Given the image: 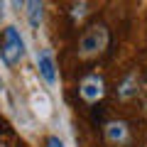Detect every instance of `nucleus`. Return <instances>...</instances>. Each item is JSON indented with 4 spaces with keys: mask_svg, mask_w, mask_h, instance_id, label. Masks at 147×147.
<instances>
[{
    "mask_svg": "<svg viewBox=\"0 0 147 147\" xmlns=\"http://www.w3.org/2000/svg\"><path fill=\"white\" fill-rule=\"evenodd\" d=\"M0 57L7 66H17L27 57V42L22 37V30L17 25L3 27V42H0Z\"/></svg>",
    "mask_w": 147,
    "mask_h": 147,
    "instance_id": "obj_1",
    "label": "nucleus"
},
{
    "mask_svg": "<svg viewBox=\"0 0 147 147\" xmlns=\"http://www.w3.org/2000/svg\"><path fill=\"white\" fill-rule=\"evenodd\" d=\"M108 42H110L108 27L105 25H91L79 39V57L81 59L98 57V54H103L108 49Z\"/></svg>",
    "mask_w": 147,
    "mask_h": 147,
    "instance_id": "obj_2",
    "label": "nucleus"
},
{
    "mask_svg": "<svg viewBox=\"0 0 147 147\" xmlns=\"http://www.w3.org/2000/svg\"><path fill=\"white\" fill-rule=\"evenodd\" d=\"M37 74L47 88L59 86V66H57V57H54L52 47H42L37 52Z\"/></svg>",
    "mask_w": 147,
    "mask_h": 147,
    "instance_id": "obj_3",
    "label": "nucleus"
},
{
    "mask_svg": "<svg viewBox=\"0 0 147 147\" xmlns=\"http://www.w3.org/2000/svg\"><path fill=\"white\" fill-rule=\"evenodd\" d=\"M79 96H81V100L88 103V105L98 103V100L105 96L103 76H100V74H86L84 79H81V84H79Z\"/></svg>",
    "mask_w": 147,
    "mask_h": 147,
    "instance_id": "obj_4",
    "label": "nucleus"
},
{
    "mask_svg": "<svg viewBox=\"0 0 147 147\" xmlns=\"http://www.w3.org/2000/svg\"><path fill=\"white\" fill-rule=\"evenodd\" d=\"M30 108L32 113H34L39 120H49V118L54 115V103H52V96L47 93V91L37 88L30 93Z\"/></svg>",
    "mask_w": 147,
    "mask_h": 147,
    "instance_id": "obj_5",
    "label": "nucleus"
},
{
    "mask_svg": "<svg viewBox=\"0 0 147 147\" xmlns=\"http://www.w3.org/2000/svg\"><path fill=\"white\" fill-rule=\"evenodd\" d=\"M103 135L110 145H127L130 142V127H127L125 120H110L105 123Z\"/></svg>",
    "mask_w": 147,
    "mask_h": 147,
    "instance_id": "obj_6",
    "label": "nucleus"
},
{
    "mask_svg": "<svg viewBox=\"0 0 147 147\" xmlns=\"http://www.w3.org/2000/svg\"><path fill=\"white\" fill-rule=\"evenodd\" d=\"M22 7H25L27 25L32 30H39L44 25V3H39V0H27V3H22Z\"/></svg>",
    "mask_w": 147,
    "mask_h": 147,
    "instance_id": "obj_7",
    "label": "nucleus"
},
{
    "mask_svg": "<svg viewBox=\"0 0 147 147\" xmlns=\"http://www.w3.org/2000/svg\"><path fill=\"white\" fill-rule=\"evenodd\" d=\"M137 86H140V76H137L135 71L127 74L125 79L120 81V86H118V98L120 100H130L132 96L137 93Z\"/></svg>",
    "mask_w": 147,
    "mask_h": 147,
    "instance_id": "obj_8",
    "label": "nucleus"
},
{
    "mask_svg": "<svg viewBox=\"0 0 147 147\" xmlns=\"http://www.w3.org/2000/svg\"><path fill=\"white\" fill-rule=\"evenodd\" d=\"M88 12H91L88 10V3H74V5H71V20L74 22H81Z\"/></svg>",
    "mask_w": 147,
    "mask_h": 147,
    "instance_id": "obj_9",
    "label": "nucleus"
},
{
    "mask_svg": "<svg viewBox=\"0 0 147 147\" xmlns=\"http://www.w3.org/2000/svg\"><path fill=\"white\" fill-rule=\"evenodd\" d=\"M47 147H69V145L64 142V137H59L57 132H52V135L47 137Z\"/></svg>",
    "mask_w": 147,
    "mask_h": 147,
    "instance_id": "obj_10",
    "label": "nucleus"
},
{
    "mask_svg": "<svg viewBox=\"0 0 147 147\" xmlns=\"http://www.w3.org/2000/svg\"><path fill=\"white\" fill-rule=\"evenodd\" d=\"M5 93V81H3V74H0V96Z\"/></svg>",
    "mask_w": 147,
    "mask_h": 147,
    "instance_id": "obj_11",
    "label": "nucleus"
},
{
    "mask_svg": "<svg viewBox=\"0 0 147 147\" xmlns=\"http://www.w3.org/2000/svg\"><path fill=\"white\" fill-rule=\"evenodd\" d=\"M3 17H5V5L0 3V22H3Z\"/></svg>",
    "mask_w": 147,
    "mask_h": 147,
    "instance_id": "obj_12",
    "label": "nucleus"
},
{
    "mask_svg": "<svg viewBox=\"0 0 147 147\" xmlns=\"http://www.w3.org/2000/svg\"><path fill=\"white\" fill-rule=\"evenodd\" d=\"M0 147H7V145H5V142H0Z\"/></svg>",
    "mask_w": 147,
    "mask_h": 147,
    "instance_id": "obj_13",
    "label": "nucleus"
}]
</instances>
